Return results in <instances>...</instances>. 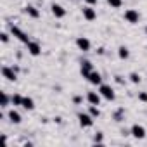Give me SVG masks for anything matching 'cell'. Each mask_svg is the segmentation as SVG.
<instances>
[{"label":"cell","instance_id":"obj_3","mask_svg":"<svg viewBox=\"0 0 147 147\" xmlns=\"http://www.w3.org/2000/svg\"><path fill=\"white\" fill-rule=\"evenodd\" d=\"M125 21L130 23V24H137V23L140 21V14H138V11H135V9H128V11H125Z\"/></svg>","mask_w":147,"mask_h":147},{"label":"cell","instance_id":"obj_12","mask_svg":"<svg viewBox=\"0 0 147 147\" xmlns=\"http://www.w3.org/2000/svg\"><path fill=\"white\" fill-rule=\"evenodd\" d=\"M87 80H88L92 85H102V76H100V73H99V71H95V69L88 75V78H87Z\"/></svg>","mask_w":147,"mask_h":147},{"label":"cell","instance_id":"obj_9","mask_svg":"<svg viewBox=\"0 0 147 147\" xmlns=\"http://www.w3.org/2000/svg\"><path fill=\"white\" fill-rule=\"evenodd\" d=\"M130 133H131V135H133L135 138L142 140V138L145 137V128H144L142 125H138V123H137V125H133V126L130 128Z\"/></svg>","mask_w":147,"mask_h":147},{"label":"cell","instance_id":"obj_16","mask_svg":"<svg viewBox=\"0 0 147 147\" xmlns=\"http://www.w3.org/2000/svg\"><path fill=\"white\" fill-rule=\"evenodd\" d=\"M24 12H26L30 18H35V19H36V18H40V11H38V9H35L33 5H26V7H24Z\"/></svg>","mask_w":147,"mask_h":147},{"label":"cell","instance_id":"obj_10","mask_svg":"<svg viewBox=\"0 0 147 147\" xmlns=\"http://www.w3.org/2000/svg\"><path fill=\"white\" fill-rule=\"evenodd\" d=\"M94 71V64L90 61H83L82 62V67H80V73L83 75V78H88V75Z\"/></svg>","mask_w":147,"mask_h":147},{"label":"cell","instance_id":"obj_26","mask_svg":"<svg viewBox=\"0 0 147 147\" xmlns=\"http://www.w3.org/2000/svg\"><path fill=\"white\" fill-rule=\"evenodd\" d=\"M85 2H87L88 5H95V4H97V0H85Z\"/></svg>","mask_w":147,"mask_h":147},{"label":"cell","instance_id":"obj_21","mask_svg":"<svg viewBox=\"0 0 147 147\" xmlns=\"http://www.w3.org/2000/svg\"><path fill=\"white\" fill-rule=\"evenodd\" d=\"M88 113H90L94 118H99V116H100V111H99V107H97V106H92V104H90V107H88Z\"/></svg>","mask_w":147,"mask_h":147},{"label":"cell","instance_id":"obj_25","mask_svg":"<svg viewBox=\"0 0 147 147\" xmlns=\"http://www.w3.org/2000/svg\"><path fill=\"white\" fill-rule=\"evenodd\" d=\"M94 140H95V142H102V133H95Z\"/></svg>","mask_w":147,"mask_h":147},{"label":"cell","instance_id":"obj_8","mask_svg":"<svg viewBox=\"0 0 147 147\" xmlns=\"http://www.w3.org/2000/svg\"><path fill=\"white\" fill-rule=\"evenodd\" d=\"M26 47H28V52H30L33 57H38V55L42 54V45H40L38 42H31V40H30V42L26 43Z\"/></svg>","mask_w":147,"mask_h":147},{"label":"cell","instance_id":"obj_27","mask_svg":"<svg viewBox=\"0 0 147 147\" xmlns=\"http://www.w3.org/2000/svg\"><path fill=\"white\" fill-rule=\"evenodd\" d=\"M82 100H83V99H82V97H80V95H76V97H75V104H80V102H82Z\"/></svg>","mask_w":147,"mask_h":147},{"label":"cell","instance_id":"obj_18","mask_svg":"<svg viewBox=\"0 0 147 147\" xmlns=\"http://www.w3.org/2000/svg\"><path fill=\"white\" fill-rule=\"evenodd\" d=\"M12 106H23V95L14 94L12 95Z\"/></svg>","mask_w":147,"mask_h":147},{"label":"cell","instance_id":"obj_13","mask_svg":"<svg viewBox=\"0 0 147 147\" xmlns=\"http://www.w3.org/2000/svg\"><path fill=\"white\" fill-rule=\"evenodd\" d=\"M52 14L57 18V19H61V18H64L66 16V9L62 7V5H59V4H52Z\"/></svg>","mask_w":147,"mask_h":147},{"label":"cell","instance_id":"obj_19","mask_svg":"<svg viewBox=\"0 0 147 147\" xmlns=\"http://www.w3.org/2000/svg\"><path fill=\"white\" fill-rule=\"evenodd\" d=\"M106 2L113 7V9H119L123 5V0H106Z\"/></svg>","mask_w":147,"mask_h":147},{"label":"cell","instance_id":"obj_5","mask_svg":"<svg viewBox=\"0 0 147 147\" xmlns=\"http://www.w3.org/2000/svg\"><path fill=\"white\" fill-rule=\"evenodd\" d=\"M11 33H12L19 42H23V43H28V42H30V36H28L23 30H19L18 26H11Z\"/></svg>","mask_w":147,"mask_h":147},{"label":"cell","instance_id":"obj_14","mask_svg":"<svg viewBox=\"0 0 147 147\" xmlns=\"http://www.w3.org/2000/svg\"><path fill=\"white\" fill-rule=\"evenodd\" d=\"M7 118H9V121L14 123V125H19V123H21V114H19L16 109H11V111L7 113Z\"/></svg>","mask_w":147,"mask_h":147},{"label":"cell","instance_id":"obj_1","mask_svg":"<svg viewBox=\"0 0 147 147\" xmlns=\"http://www.w3.org/2000/svg\"><path fill=\"white\" fill-rule=\"evenodd\" d=\"M99 94L102 95V99H106V100H109V102L116 99V94H114L113 87H111V85H106V83L99 85Z\"/></svg>","mask_w":147,"mask_h":147},{"label":"cell","instance_id":"obj_15","mask_svg":"<svg viewBox=\"0 0 147 147\" xmlns=\"http://www.w3.org/2000/svg\"><path fill=\"white\" fill-rule=\"evenodd\" d=\"M21 107L26 109V111H33L35 109V100L31 97H23V106Z\"/></svg>","mask_w":147,"mask_h":147},{"label":"cell","instance_id":"obj_24","mask_svg":"<svg viewBox=\"0 0 147 147\" xmlns=\"http://www.w3.org/2000/svg\"><path fill=\"white\" fill-rule=\"evenodd\" d=\"M0 36H2V43H7V42H9V33H5V31H4Z\"/></svg>","mask_w":147,"mask_h":147},{"label":"cell","instance_id":"obj_20","mask_svg":"<svg viewBox=\"0 0 147 147\" xmlns=\"http://www.w3.org/2000/svg\"><path fill=\"white\" fill-rule=\"evenodd\" d=\"M9 102H12V97H9L5 92H2V107H7Z\"/></svg>","mask_w":147,"mask_h":147},{"label":"cell","instance_id":"obj_11","mask_svg":"<svg viewBox=\"0 0 147 147\" xmlns=\"http://www.w3.org/2000/svg\"><path fill=\"white\" fill-rule=\"evenodd\" d=\"M100 99H102V95H100L99 92H88V94H87V100H88V104H92V106H99V104H100Z\"/></svg>","mask_w":147,"mask_h":147},{"label":"cell","instance_id":"obj_2","mask_svg":"<svg viewBox=\"0 0 147 147\" xmlns=\"http://www.w3.org/2000/svg\"><path fill=\"white\" fill-rule=\"evenodd\" d=\"M78 119H80V126H83V128H90V126H94V116L90 114V113H80L78 114Z\"/></svg>","mask_w":147,"mask_h":147},{"label":"cell","instance_id":"obj_6","mask_svg":"<svg viewBox=\"0 0 147 147\" xmlns=\"http://www.w3.org/2000/svg\"><path fill=\"white\" fill-rule=\"evenodd\" d=\"M82 14H83V18H85L87 21H94V19H97V11H95L92 5H85V7L82 9Z\"/></svg>","mask_w":147,"mask_h":147},{"label":"cell","instance_id":"obj_7","mask_svg":"<svg viewBox=\"0 0 147 147\" xmlns=\"http://www.w3.org/2000/svg\"><path fill=\"white\" fill-rule=\"evenodd\" d=\"M76 47H78L82 52H88L90 47H92V43H90V40H88L87 36H78V38H76Z\"/></svg>","mask_w":147,"mask_h":147},{"label":"cell","instance_id":"obj_22","mask_svg":"<svg viewBox=\"0 0 147 147\" xmlns=\"http://www.w3.org/2000/svg\"><path fill=\"white\" fill-rule=\"evenodd\" d=\"M130 82L131 83H140V76L137 75V73H130Z\"/></svg>","mask_w":147,"mask_h":147},{"label":"cell","instance_id":"obj_28","mask_svg":"<svg viewBox=\"0 0 147 147\" xmlns=\"http://www.w3.org/2000/svg\"><path fill=\"white\" fill-rule=\"evenodd\" d=\"M145 35H147V26H145Z\"/></svg>","mask_w":147,"mask_h":147},{"label":"cell","instance_id":"obj_4","mask_svg":"<svg viewBox=\"0 0 147 147\" xmlns=\"http://www.w3.org/2000/svg\"><path fill=\"white\" fill-rule=\"evenodd\" d=\"M2 76H4L7 82H16V80H18L16 69H14V67H9V66H4V67H2Z\"/></svg>","mask_w":147,"mask_h":147},{"label":"cell","instance_id":"obj_17","mask_svg":"<svg viewBox=\"0 0 147 147\" xmlns=\"http://www.w3.org/2000/svg\"><path fill=\"white\" fill-rule=\"evenodd\" d=\"M118 55H119V59H123V61H126V59L130 57V50H128V47H125V45H121V47L118 49Z\"/></svg>","mask_w":147,"mask_h":147},{"label":"cell","instance_id":"obj_23","mask_svg":"<svg viewBox=\"0 0 147 147\" xmlns=\"http://www.w3.org/2000/svg\"><path fill=\"white\" fill-rule=\"evenodd\" d=\"M138 100L147 102V92H140V94H138Z\"/></svg>","mask_w":147,"mask_h":147}]
</instances>
